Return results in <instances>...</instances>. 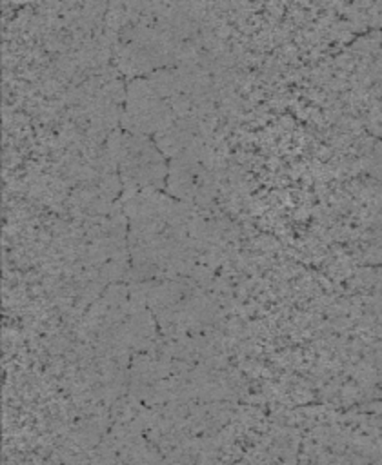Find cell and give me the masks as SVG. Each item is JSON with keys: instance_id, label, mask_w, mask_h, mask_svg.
Wrapping results in <instances>:
<instances>
[{"instance_id": "obj_1", "label": "cell", "mask_w": 382, "mask_h": 465, "mask_svg": "<svg viewBox=\"0 0 382 465\" xmlns=\"http://www.w3.org/2000/svg\"><path fill=\"white\" fill-rule=\"evenodd\" d=\"M106 154L127 193L166 191L169 160L151 136L133 134L118 127L107 136Z\"/></svg>"}, {"instance_id": "obj_2", "label": "cell", "mask_w": 382, "mask_h": 465, "mask_svg": "<svg viewBox=\"0 0 382 465\" xmlns=\"http://www.w3.org/2000/svg\"><path fill=\"white\" fill-rule=\"evenodd\" d=\"M216 189L215 156L198 142L169 160L166 193L186 205H207Z\"/></svg>"}, {"instance_id": "obj_3", "label": "cell", "mask_w": 382, "mask_h": 465, "mask_svg": "<svg viewBox=\"0 0 382 465\" xmlns=\"http://www.w3.org/2000/svg\"><path fill=\"white\" fill-rule=\"evenodd\" d=\"M173 118V111L146 76H136L127 84L118 120L120 129L153 138Z\"/></svg>"}, {"instance_id": "obj_4", "label": "cell", "mask_w": 382, "mask_h": 465, "mask_svg": "<svg viewBox=\"0 0 382 465\" xmlns=\"http://www.w3.org/2000/svg\"><path fill=\"white\" fill-rule=\"evenodd\" d=\"M380 47H382V31H380Z\"/></svg>"}]
</instances>
